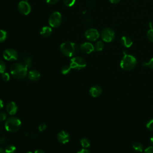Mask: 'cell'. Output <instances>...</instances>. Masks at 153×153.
<instances>
[{"mask_svg": "<svg viewBox=\"0 0 153 153\" xmlns=\"http://www.w3.org/2000/svg\"><path fill=\"white\" fill-rule=\"evenodd\" d=\"M60 49L61 52L67 57H72L75 56L79 50V47L76 44L73 42L67 41L63 42Z\"/></svg>", "mask_w": 153, "mask_h": 153, "instance_id": "obj_1", "label": "cell"}, {"mask_svg": "<svg viewBox=\"0 0 153 153\" xmlns=\"http://www.w3.org/2000/svg\"><path fill=\"white\" fill-rule=\"evenodd\" d=\"M10 73L15 78H24L27 74V68L22 63H14L10 68Z\"/></svg>", "mask_w": 153, "mask_h": 153, "instance_id": "obj_2", "label": "cell"}, {"mask_svg": "<svg viewBox=\"0 0 153 153\" xmlns=\"http://www.w3.org/2000/svg\"><path fill=\"white\" fill-rule=\"evenodd\" d=\"M136 59L133 56L124 52V56L123 57L120 62L121 68L125 71H130L133 69L136 66Z\"/></svg>", "mask_w": 153, "mask_h": 153, "instance_id": "obj_3", "label": "cell"}, {"mask_svg": "<svg viewBox=\"0 0 153 153\" xmlns=\"http://www.w3.org/2000/svg\"><path fill=\"white\" fill-rule=\"evenodd\" d=\"M22 122L18 118L11 117L7 118L5 123V128L9 132H16L19 130Z\"/></svg>", "mask_w": 153, "mask_h": 153, "instance_id": "obj_4", "label": "cell"}, {"mask_svg": "<svg viewBox=\"0 0 153 153\" xmlns=\"http://www.w3.org/2000/svg\"><path fill=\"white\" fill-rule=\"evenodd\" d=\"M69 65L72 69L80 70L84 68L86 66L87 63L84 58L81 57L76 56L72 57L71 59Z\"/></svg>", "mask_w": 153, "mask_h": 153, "instance_id": "obj_5", "label": "cell"}, {"mask_svg": "<svg viewBox=\"0 0 153 153\" xmlns=\"http://www.w3.org/2000/svg\"><path fill=\"white\" fill-rule=\"evenodd\" d=\"M62 22V17L60 13L53 12L49 17L48 24L51 27H58Z\"/></svg>", "mask_w": 153, "mask_h": 153, "instance_id": "obj_6", "label": "cell"}, {"mask_svg": "<svg viewBox=\"0 0 153 153\" xmlns=\"http://www.w3.org/2000/svg\"><path fill=\"white\" fill-rule=\"evenodd\" d=\"M100 36L103 41L105 42H111L114 40L115 38V33L112 29L106 27L102 30Z\"/></svg>", "mask_w": 153, "mask_h": 153, "instance_id": "obj_7", "label": "cell"}, {"mask_svg": "<svg viewBox=\"0 0 153 153\" xmlns=\"http://www.w3.org/2000/svg\"><path fill=\"white\" fill-rule=\"evenodd\" d=\"M85 38L90 41H95L100 36L99 31L94 28H90L87 29L84 33Z\"/></svg>", "mask_w": 153, "mask_h": 153, "instance_id": "obj_8", "label": "cell"}, {"mask_svg": "<svg viewBox=\"0 0 153 153\" xmlns=\"http://www.w3.org/2000/svg\"><path fill=\"white\" fill-rule=\"evenodd\" d=\"M3 57L8 61H14L18 59V53L14 49L8 48L4 51Z\"/></svg>", "mask_w": 153, "mask_h": 153, "instance_id": "obj_9", "label": "cell"}, {"mask_svg": "<svg viewBox=\"0 0 153 153\" xmlns=\"http://www.w3.org/2000/svg\"><path fill=\"white\" fill-rule=\"evenodd\" d=\"M18 10L23 15H27L31 11V7L26 1H21L18 4Z\"/></svg>", "mask_w": 153, "mask_h": 153, "instance_id": "obj_10", "label": "cell"}, {"mask_svg": "<svg viewBox=\"0 0 153 153\" xmlns=\"http://www.w3.org/2000/svg\"><path fill=\"white\" fill-rule=\"evenodd\" d=\"M79 49L81 51L85 54H90L94 51V45L89 42H85L79 45Z\"/></svg>", "mask_w": 153, "mask_h": 153, "instance_id": "obj_11", "label": "cell"}, {"mask_svg": "<svg viewBox=\"0 0 153 153\" xmlns=\"http://www.w3.org/2000/svg\"><path fill=\"white\" fill-rule=\"evenodd\" d=\"M57 139L60 143L62 144H65L69 141L70 136L67 131H60V132L58 133L57 135Z\"/></svg>", "mask_w": 153, "mask_h": 153, "instance_id": "obj_12", "label": "cell"}, {"mask_svg": "<svg viewBox=\"0 0 153 153\" xmlns=\"http://www.w3.org/2000/svg\"><path fill=\"white\" fill-rule=\"evenodd\" d=\"M6 111L11 115H15L17 111V106L14 102H10L6 105Z\"/></svg>", "mask_w": 153, "mask_h": 153, "instance_id": "obj_13", "label": "cell"}, {"mask_svg": "<svg viewBox=\"0 0 153 153\" xmlns=\"http://www.w3.org/2000/svg\"><path fill=\"white\" fill-rule=\"evenodd\" d=\"M27 76L30 80L36 81L39 79L41 74L37 70H31L28 72Z\"/></svg>", "mask_w": 153, "mask_h": 153, "instance_id": "obj_14", "label": "cell"}, {"mask_svg": "<svg viewBox=\"0 0 153 153\" xmlns=\"http://www.w3.org/2000/svg\"><path fill=\"white\" fill-rule=\"evenodd\" d=\"M102 88L99 85H94L91 87L90 89V93L91 96L96 97L99 96L102 93Z\"/></svg>", "mask_w": 153, "mask_h": 153, "instance_id": "obj_15", "label": "cell"}, {"mask_svg": "<svg viewBox=\"0 0 153 153\" xmlns=\"http://www.w3.org/2000/svg\"><path fill=\"white\" fill-rule=\"evenodd\" d=\"M120 42L121 45L126 48H130L133 45L132 39L127 36H123L121 38Z\"/></svg>", "mask_w": 153, "mask_h": 153, "instance_id": "obj_16", "label": "cell"}, {"mask_svg": "<svg viewBox=\"0 0 153 153\" xmlns=\"http://www.w3.org/2000/svg\"><path fill=\"white\" fill-rule=\"evenodd\" d=\"M52 32H53V30L51 27L46 26L42 27L40 31V34L44 37H48L51 35Z\"/></svg>", "mask_w": 153, "mask_h": 153, "instance_id": "obj_17", "label": "cell"}, {"mask_svg": "<svg viewBox=\"0 0 153 153\" xmlns=\"http://www.w3.org/2000/svg\"><path fill=\"white\" fill-rule=\"evenodd\" d=\"M22 61V63L26 67H27V69L29 68L32 65V59L29 56H23Z\"/></svg>", "mask_w": 153, "mask_h": 153, "instance_id": "obj_18", "label": "cell"}, {"mask_svg": "<svg viewBox=\"0 0 153 153\" xmlns=\"http://www.w3.org/2000/svg\"><path fill=\"white\" fill-rule=\"evenodd\" d=\"M94 50L97 51H100L103 50L104 48V43L102 41H98L94 45Z\"/></svg>", "mask_w": 153, "mask_h": 153, "instance_id": "obj_19", "label": "cell"}, {"mask_svg": "<svg viewBox=\"0 0 153 153\" xmlns=\"http://www.w3.org/2000/svg\"><path fill=\"white\" fill-rule=\"evenodd\" d=\"M133 149L137 152H142L143 150V146L139 142H136L133 145Z\"/></svg>", "mask_w": 153, "mask_h": 153, "instance_id": "obj_20", "label": "cell"}, {"mask_svg": "<svg viewBox=\"0 0 153 153\" xmlns=\"http://www.w3.org/2000/svg\"><path fill=\"white\" fill-rule=\"evenodd\" d=\"M80 143H81V146H82L83 148H88L90 146V141L86 138H82L80 140Z\"/></svg>", "mask_w": 153, "mask_h": 153, "instance_id": "obj_21", "label": "cell"}, {"mask_svg": "<svg viewBox=\"0 0 153 153\" xmlns=\"http://www.w3.org/2000/svg\"><path fill=\"white\" fill-rule=\"evenodd\" d=\"M16 148L13 145H8L5 149L6 153H14L16 152Z\"/></svg>", "mask_w": 153, "mask_h": 153, "instance_id": "obj_22", "label": "cell"}, {"mask_svg": "<svg viewBox=\"0 0 153 153\" xmlns=\"http://www.w3.org/2000/svg\"><path fill=\"white\" fill-rule=\"evenodd\" d=\"M7 37V32L6 30L0 29V42H2L5 41Z\"/></svg>", "mask_w": 153, "mask_h": 153, "instance_id": "obj_23", "label": "cell"}, {"mask_svg": "<svg viewBox=\"0 0 153 153\" xmlns=\"http://www.w3.org/2000/svg\"><path fill=\"white\" fill-rule=\"evenodd\" d=\"M71 69L72 68L70 66V65H65L62 69V73L63 75H67L71 72Z\"/></svg>", "mask_w": 153, "mask_h": 153, "instance_id": "obj_24", "label": "cell"}, {"mask_svg": "<svg viewBox=\"0 0 153 153\" xmlns=\"http://www.w3.org/2000/svg\"><path fill=\"white\" fill-rule=\"evenodd\" d=\"M146 36H147L148 40L150 41L151 42H153V28H151L148 30Z\"/></svg>", "mask_w": 153, "mask_h": 153, "instance_id": "obj_25", "label": "cell"}, {"mask_svg": "<svg viewBox=\"0 0 153 153\" xmlns=\"http://www.w3.org/2000/svg\"><path fill=\"white\" fill-rule=\"evenodd\" d=\"M76 0H63V3L67 7H72L75 3Z\"/></svg>", "mask_w": 153, "mask_h": 153, "instance_id": "obj_26", "label": "cell"}, {"mask_svg": "<svg viewBox=\"0 0 153 153\" xmlns=\"http://www.w3.org/2000/svg\"><path fill=\"white\" fill-rule=\"evenodd\" d=\"M6 69V65L5 63L1 60H0V74H2L5 72Z\"/></svg>", "mask_w": 153, "mask_h": 153, "instance_id": "obj_27", "label": "cell"}, {"mask_svg": "<svg viewBox=\"0 0 153 153\" xmlns=\"http://www.w3.org/2000/svg\"><path fill=\"white\" fill-rule=\"evenodd\" d=\"M1 78L2 79V80H4V81L7 82V81H8L10 79V76L9 75L8 73H7V72H4L2 74V75H1Z\"/></svg>", "mask_w": 153, "mask_h": 153, "instance_id": "obj_28", "label": "cell"}, {"mask_svg": "<svg viewBox=\"0 0 153 153\" xmlns=\"http://www.w3.org/2000/svg\"><path fill=\"white\" fill-rule=\"evenodd\" d=\"M143 66H148L149 68H151V69H153V57L151 58L150 59V60L148 62V63H143Z\"/></svg>", "mask_w": 153, "mask_h": 153, "instance_id": "obj_29", "label": "cell"}, {"mask_svg": "<svg viewBox=\"0 0 153 153\" xmlns=\"http://www.w3.org/2000/svg\"><path fill=\"white\" fill-rule=\"evenodd\" d=\"M146 127L151 131H153V119L151 120L146 124Z\"/></svg>", "mask_w": 153, "mask_h": 153, "instance_id": "obj_30", "label": "cell"}, {"mask_svg": "<svg viewBox=\"0 0 153 153\" xmlns=\"http://www.w3.org/2000/svg\"><path fill=\"white\" fill-rule=\"evenodd\" d=\"M7 119V114L5 112H0V121H4Z\"/></svg>", "mask_w": 153, "mask_h": 153, "instance_id": "obj_31", "label": "cell"}, {"mask_svg": "<svg viewBox=\"0 0 153 153\" xmlns=\"http://www.w3.org/2000/svg\"><path fill=\"white\" fill-rule=\"evenodd\" d=\"M46 127H47V125H46L45 123H41V124L39 126V127H38V130H39V131H44V130H45Z\"/></svg>", "mask_w": 153, "mask_h": 153, "instance_id": "obj_32", "label": "cell"}, {"mask_svg": "<svg viewBox=\"0 0 153 153\" xmlns=\"http://www.w3.org/2000/svg\"><path fill=\"white\" fill-rule=\"evenodd\" d=\"M145 153H153V146H149L146 148Z\"/></svg>", "mask_w": 153, "mask_h": 153, "instance_id": "obj_33", "label": "cell"}, {"mask_svg": "<svg viewBox=\"0 0 153 153\" xmlns=\"http://www.w3.org/2000/svg\"><path fill=\"white\" fill-rule=\"evenodd\" d=\"M59 0H46V2L50 5H53L54 4L56 3H57L58 2Z\"/></svg>", "mask_w": 153, "mask_h": 153, "instance_id": "obj_34", "label": "cell"}, {"mask_svg": "<svg viewBox=\"0 0 153 153\" xmlns=\"http://www.w3.org/2000/svg\"><path fill=\"white\" fill-rule=\"evenodd\" d=\"M77 153H90V151L87 149H85V148H83L81 150H79V151L77 152Z\"/></svg>", "mask_w": 153, "mask_h": 153, "instance_id": "obj_35", "label": "cell"}, {"mask_svg": "<svg viewBox=\"0 0 153 153\" xmlns=\"http://www.w3.org/2000/svg\"><path fill=\"white\" fill-rule=\"evenodd\" d=\"M5 143V138L4 137H0V143L1 144H4Z\"/></svg>", "mask_w": 153, "mask_h": 153, "instance_id": "obj_36", "label": "cell"}, {"mask_svg": "<svg viewBox=\"0 0 153 153\" xmlns=\"http://www.w3.org/2000/svg\"><path fill=\"white\" fill-rule=\"evenodd\" d=\"M120 1L121 0H109V1L112 4H118Z\"/></svg>", "mask_w": 153, "mask_h": 153, "instance_id": "obj_37", "label": "cell"}, {"mask_svg": "<svg viewBox=\"0 0 153 153\" xmlns=\"http://www.w3.org/2000/svg\"><path fill=\"white\" fill-rule=\"evenodd\" d=\"M34 153H45V152L41 149H36Z\"/></svg>", "mask_w": 153, "mask_h": 153, "instance_id": "obj_38", "label": "cell"}, {"mask_svg": "<svg viewBox=\"0 0 153 153\" xmlns=\"http://www.w3.org/2000/svg\"><path fill=\"white\" fill-rule=\"evenodd\" d=\"M4 106V103L3 101L0 99V109H1Z\"/></svg>", "mask_w": 153, "mask_h": 153, "instance_id": "obj_39", "label": "cell"}, {"mask_svg": "<svg viewBox=\"0 0 153 153\" xmlns=\"http://www.w3.org/2000/svg\"><path fill=\"white\" fill-rule=\"evenodd\" d=\"M0 153H6L5 149L1 147H0Z\"/></svg>", "mask_w": 153, "mask_h": 153, "instance_id": "obj_40", "label": "cell"}, {"mask_svg": "<svg viewBox=\"0 0 153 153\" xmlns=\"http://www.w3.org/2000/svg\"><path fill=\"white\" fill-rule=\"evenodd\" d=\"M149 26L150 27V29L153 28V22H150L149 24Z\"/></svg>", "mask_w": 153, "mask_h": 153, "instance_id": "obj_41", "label": "cell"}, {"mask_svg": "<svg viewBox=\"0 0 153 153\" xmlns=\"http://www.w3.org/2000/svg\"><path fill=\"white\" fill-rule=\"evenodd\" d=\"M151 143L153 145V136L151 137Z\"/></svg>", "mask_w": 153, "mask_h": 153, "instance_id": "obj_42", "label": "cell"}, {"mask_svg": "<svg viewBox=\"0 0 153 153\" xmlns=\"http://www.w3.org/2000/svg\"><path fill=\"white\" fill-rule=\"evenodd\" d=\"M26 153H32V152H30V151H28V152H26Z\"/></svg>", "mask_w": 153, "mask_h": 153, "instance_id": "obj_43", "label": "cell"}]
</instances>
